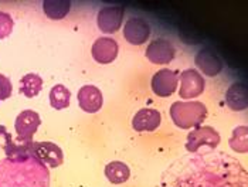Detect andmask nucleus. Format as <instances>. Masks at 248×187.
I'll return each mask as SVG.
<instances>
[{
    "label": "nucleus",
    "mask_w": 248,
    "mask_h": 187,
    "mask_svg": "<svg viewBox=\"0 0 248 187\" xmlns=\"http://www.w3.org/2000/svg\"><path fill=\"white\" fill-rule=\"evenodd\" d=\"M78 105L79 108L87 113L98 112L104 105V96L102 93L96 88L95 85H84L79 88L78 95Z\"/></svg>",
    "instance_id": "nucleus-13"
},
{
    "label": "nucleus",
    "mask_w": 248,
    "mask_h": 187,
    "mask_svg": "<svg viewBox=\"0 0 248 187\" xmlns=\"http://www.w3.org/2000/svg\"><path fill=\"white\" fill-rule=\"evenodd\" d=\"M71 9V1L68 0H46L43 1V12L51 20L64 19Z\"/></svg>",
    "instance_id": "nucleus-18"
},
{
    "label": "nucleus",
    "mask_w": 248,
    "mask_h": 187,
    "mask_svg": "<svg viewBox=\"0 0 248 187\" xmlns=\"http://www.w3.org/2000/svg\"><path fill=\"white\" fill-rule=\"evenodd\" d=\"M0 187H50L48 168L36 156L0 160Z\"/></svg>",
    "instance_id": "nucleus-2"
},
{
    "label": "nucleus",
    "mask_w": 248,
    "mask_h": 187,
    "mask_svg": "<svg viewBox=\"0 0 248 187\" xmlns=\"http://www.w3.org/2000/svg\"><path fill=\"white\" fill-rule=\"evenodd\" d=\"M105 176L112 185H122L128 182L131 176V170L128 168V165H125L124 162L114 160L105 166Z\"/></svg>",
    "instance_id": "nucleus-17"
},
{
    "label": "nucleus",
    "mask_w": 248,
    "mask_h": 187,
    "mask_svg": "<svg viewBox=\"0 0 248 187\" xmlns=\"http://www.w3.org/2000/svg\"><path fill=\"white\" fill-rule=\"evenodd\" d=\"M43 88V78L38 74L29 73L23 75L20 79V93L26 98H34L37 96Z\"/></svg>",
    "instance_id": "nucleus-19"
},
{
    "label": "nucleus",
    "mask_w": 248,
    "mask_h": 187,
    "mask_svg": "<svg viewBox=\"0 0 248 187\" xmlns=\"http://www.w3.org/2000/svg\"><path fill=\"white\" fill-rule=\"evenodd\" d=\"M13 91L12 81L6 75L0 74V101H6Z\"/></svg>",
    "instance_id": "nucleus-23"
},
{
    "label": "nucleus",
    "mask_w": 248,
    "mask_h": 187,
    "mask_svg": "<svg viewBox=\"0 0 248 187\" xmlns=\"http://www.w3.org/2000/svg\"><path fill=\"white\" fill-rule=\"evenodd\" d=\"M125 9L122 6H105L98 12L96 24L102 33L114 34L116 33L124 21Z\"/></svg>",
    "instance_id": "nucleus-7"
},
{
    "label": "nucleus",
    "mask_w": 248,
    "mask_h": 187,
    "mask_svg": "<svg viewBox=\"0 0 248 187\" xmlns=\"http://www.w3.org/2000/svg\"><path fill=\"white\" fill-rule=\"evenodd\" d=\"M13 142V138L12 135L7 132V129L4 126H0V148H6L7 145H10Z\"/></svg>",
    "instance_id": "nucleus-24"
},
{
    "label": "nucleus",
    "mask_w": 248,
    "mask_h": 187,
    "mask_svg": "<svg viewBox=\"0 0 248 187\" xmlns=\"http://www.w3.org/2000/svg\"><path fill=\"white\" fill-rule=\"evenodd\" d=\"M221 142L220 133L211 126H197L187 135L186 149L189 153H199L202 148L216 149Z\"/></svg>",
    "instance_id": "nucleus-4"
},
{
    "label": "nucleus",
    "mask_w": 248,
    "mask_h": 187,
    "mask_svg": "<svg viewBox=\"0 0 248 187\" xmlns=\"http://www.w3.org/2000/svg\"><path fill=\"white\" fill-rule=\"evenodd\" d=\"M50 104L54 109L61 111V109H65L68 108L70 105V101H71V91L62 85V84H57L51 88L50 91Z\"/></svg>",
    "instance_id": "nucleus-20"
},
{
    "label": "nucleus",
    "mask_w": 248,
    "mask_h": 187,
    "mask_svg": "<svg viewBox=\"0 0 248 187\" xmlns=\"http://www.w3.org/2000/svg\"><path fill=\"white\" fill-rule=\"evenodd\" d=\"M157 187H247V170L223 152L189 153L168 166Z\"/></svg>",
    "instance_id": "nucleus-1"
},
{
    "label": "nucleus",
    "mask_w": 248,
    "mask_h": 187,
    "mask_svg": "<svg viewBox=\"0 0 248 187\" xmlns=\"http://www.w3.org/2000/svg\"><path fill=\"white\" fill-rule=\"evenodd\" d=\"M174 56H176L174 46L169 40H165V38H157V40L151 41L145 51V57L152 64H157V65L169 64L170 61H173Z\"/></svg>",
    "instance_id": "nucleus-10"
},
{
    "label": "nucleus",
    "mask_w": 248,
    "mask_h": 187,
    "mask_svg": "<svg viewBox=\"0 0 248 187\" xmlns=\"http://www.w3.org/2000/svg\"><path fill=\"white\" fill-rule=\"evenodd\" d=\"M179 85V73L169 68H162L156 71L152 77L151 87L155 95L160 98L170 96Z\"/></svg>",
    "instance_id": "nucleus-8"
},
{
    "label": "nucleus",
    "mask_w": 248,
    "mask_h": 187,
    "mask_svg": "<svg viewBox=\"0 0 248 187\" xmlns=\"http://www.w3.org/2000/svg\"><path fill=\"white\" fill-rule=\"evenodd\" d=\"M204 77L194 68H187L179 74V96L182 99H193L204 93Z\"/></svg>",
    "instance_id": "nucleus-5"
},
{
    "label": "nucleus",
    "mask_w": 248,
    "mask_h": 187,
    "mask_svg": "<svg viewBox=\"0 0 248 187\" xmlns=\"http://www.w3.org/2000/svg\"><path fill=\"white\" fill-rule=\"evenodd\" d=\"M13 19L9 13L0 12V40L9 37L13 31Z\"/></svg>",
    "instance_id": "nucleus-22"
},
{
    "label": "nucleus",
    "mask_w": 248,
    "mask_h": 187,
    "mask_svg": "<svg viewBox=\"0 0 248 187\" xmlns=\"http://www.w3.org/2000/svg\"><path fill=\"white\" fill-rule=\"evenodd\" d=\"M194 61H196V65L202 70V73H204L207 77H216L223 70L221 60L207 48L200 50L194 57Z\"/></svg>",
    "instance_id": "nucleus-15"
},
{
    "label": "nucleus",
    "mask_w": 248,
    "mask_h": 187,
    "mask_svg": "<svg viewBox=\"0 0 248 187\" xmlns=\"http://www.w3.org/2000/svg\"><path fill=\"white\" fill-rule=\"evenodd\" d=\"M33 155L47 168H58L64 162V155L61 148L53 142H34Z\"/></svg>",
    "instance_id": "nucleus-11"
},
{
    "label": "nucleus",
    "mask_w": 248,
    "mask_h": 187,
    "mask_svg": "<svg viewBox=\"0 0 248 187\" xmlns=\"http://www.w3.org/2000/svg\"><path fill=\"white\" fill-rule=\"evenodd\" d=\"M229 145L231 149L237 153H241V155H246L248 152V129L246 125H241V126H237L232 135L230 138Z\"/></svg>",
    "instance_id": "nucleus-21"
},
{
    "label": "nucleus",
    "mask_w": 248,
    "mask_h": 187,
    "mask_svg": "<svg viewBox=\"0 0 248 187\" xmlns=\"http://www.w3.org/2000/svg\"><path fill=\"white\" fill-rule=\"evenodd\" d=\"M119 53V46L116 40L111 37H99L96 38L95 43L93 44L91 54L98 64H111L114 62L115 58Z\"/></svg>",
    "instance_id": "nucleus-12"
},
{
    "label": "nucleus",
    "mask_w": 248,
    "mask_h": 187,
    "mask_svg": "<svg viewBox=\"0 0 248 187\" xmlns=\"http://www.w3.org/2000/svg\"><path fill=\"white\" fill-rule=\"evenodd\" d=\"M162 124V113L153 108H142L134 115L132 128L136 132H153Z\"/></svg>",
    "instance_id": "nucleus-14"
},
{
    "label": "nucleus",
    "mask_w": 248,
    "mask_h": 187,
    "mask_svg": "<svg viewBox=\"0 0 248 187\" xmlns=\"http://www.w3.org/2000/svg\"><path fill=\"white\" fill-rule=\"evenodd\" d=\"M226 102L232 111H244L247 108V88L243 82H234L226 93Z\"/></svg>",
    "instance_id": "nucleus-16"
},
{
    "label": "nucleus",
    "mask_w": 248,
    "mask_h": 187,
    "mask_svg": "<svg viewBox=\"0 0 248 187\" xmlns=\"http://www.w3.org/2000/svg\"><path fill=\"white\" fill-rule=\"evenodd\" d=\"M170 119L180 129L200 126L207 118V108L200 101H176L170 107Z\"/></svg>",
    "instance_id": "nucleus-3"
},
{
    "label": "nucleus",
    "mask_w": 248,
    "mask_h": 187,
    "mask_svg": "<svg viewBox=\"0 0 248 187\" xmlns=\"http://www.w3.org/2000/svg\"><path fill=\"white\" fill-rule=\"evenodd\" d=\"M124 38L132 46H142L151 37V26L142 17H131L122 29Z\"/></svg>",
    "instance_id": "nucleus-9"
},
{
    "label": "nucleus",
    "mask_w": 248,
    "mask_h": 187,
    "mask_svg": "<svg viewBox=\"0 0 248 187\" xmlns=\"http://www.w3.org/2000/svg\"><path fill=\"white\" fill-rule=\"evenodd\" d=\"M40 125L41 118L36 111L26 109L20 112L15 122V131L17 133L16 142H31Z\"/></svg>",
    "instance_id": "nucleus-6"
}]
</instances>
